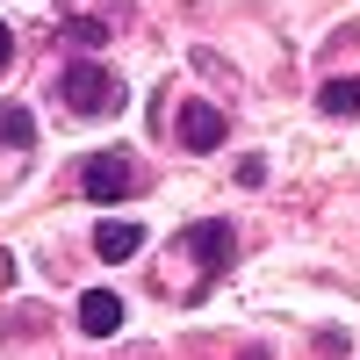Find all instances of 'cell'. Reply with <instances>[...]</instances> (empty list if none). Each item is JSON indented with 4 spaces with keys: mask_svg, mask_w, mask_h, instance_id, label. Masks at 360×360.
Segmentation results:
<instances>
[{
    "mask_svg": "<svg viewBox=\"0 0 360 360\" xmlns=\"http://www.w3.org/2000/svg\"><path fill=\"white\" fill-rule=\"evenodd\" d=\"M58 94H65L72 115H115V108L130 101V94H123V79L101 72V65H65V72H58Z\"/></svg>",
    "mask_w": 360,
    "mask_h": 360,
    "instance_id": "1",
    "label": "cell"
},
{
    "mask_svg": "<svg viewBox=\"0 0 360 360\" xmlns=\"http://www.w3.org/2000/svg\"><path fill=\"white\" fill-rule=\"evenodd\" d=\"M130 180H137L130 152H94V159L79 166V188H86V202H123V195H130Z\"/></svg>",
    "mask_w": 360,
    "mask_h": 360,
    "instance_id": "2",
    "label": "cell"
},
{
    "mask_svg": "<svg viewBox=\"0 0 360 360\" xmlns=\"http://www.w3.org/2000/svg\"><path fill=\"white\" fill-rule=\"evenodd\" d=\"M231 238H238L231 224H195L188 238H180V245H188V252H195V266H202V274H224V266H231V252H238V245H231Z\"/></svg>",
    "mask_w": 360,
    "mask_h": 360,
    "instance_id": "3",
    "label": "cell"
},
{
    "mask_svg": "<svg viewBox=\"0 0 360 360\" xmlns=\"http://www.w3.org/2000/svg\"><path fill=\"white\" fill-rule=\"evenodd\" d=\"M180 144H188V152H217V144H224V108L188 101V108H180Z\"/></svg>",
    "mask_w": 360,
    "mask_h": 360,
    "instance_id": "4",
    "label": "cell"
},
{
    "mask_svg": "<svg viewBox=\"0 0 360 360\" xmlns=\"http://www.w3.org/2000/svg\"><path fill=\"white\" fill-rule=\"evenodd\" d=\"M79 332H86V339H115V332H123V295L86 288V303H79Z\"/></svg>",
    "mask_w": 360,
    "mask_h": 360,
    "instance_id": "5",
    "label": "cell"
},
{
    "mask_svg": "<svg viewBox=\"0 0 360 360\" xmlns=\"http://www.w3.org/2000/svg\"><path fill=\"white\" fill-rule=\"evenodd\" d=\"M0 144H8V152H29V144H37V115H29V101H0Z\"/></svg>",
    "mask_w": 360,
    "mask_h": 360,
    "instance_id": "6",
    "label": "cell"
},
{
    "mask_svg": "<svg viewBox=\"0 0 360 360\" xmlns=\"http://www.w3.org/2000/svg\"><path fill=\"white\" fill-rule=\"evenodd\" d=\"M137 245H144V231H137V224H101V231H94V252H101L108 266H115V259H130Z\"/></svg>",
    "mask_w": 360,
    "mask_h": 360,
    "instance_id": "7",
    "label": "cell"
},
{
    "mask_svg": "<svg viewBox=\"0 0 360 360\" xmlns=\"http://www.w3.org/2000/svg\"><path fill=\"white\" fill-rule=\"evenodd\" d=\"M317 108H324V115H353V108H360V79H353V72H346V79H324Z\"/></svg>",
    "mask_w": 360,
    "mask_h": 360,
    "instance_id": "8",
    "label": "cell"
},
{
    "mask_svg": "<svg viewBox=\"0 0 360 360\" xmlns=\"http://www.w3.org/2000/svg\"><path fill=\"white\" fill-rule=\"evenodd\" d=\"M65 37L94 51V44H108V22H86V15H72V22H65Z\"/></svg>",
    "mask_w": 360,
    "mask_h": 360,
    "instance_id": "9",
    "label": "cell"
},
{
    "mask_svg": "<svg viewBox=\"0 0 360 360\" xmlns=\"http://www.w3.org/2000/svg\"><path fill=\"white\" fill-rule=\"evenodd\" d=\"M8 58H15V37H8V22H0V72H8Z\"/></svg>",
    "mask_w": 360,
    "mask_h": 360,
    "instance_id": "10",
    "label": "cell"
}]
</instances>
